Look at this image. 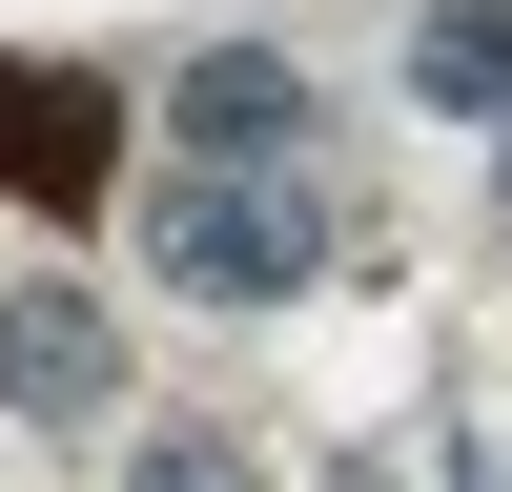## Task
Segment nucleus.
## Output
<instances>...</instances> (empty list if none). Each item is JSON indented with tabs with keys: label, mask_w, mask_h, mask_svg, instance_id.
<instances>
[{
	"label": "nucleus",
	"mask_w": 512,
	"mask_h": 492,
	"mask_svg": "<svg viewBox=\"0 0 512 492\" xmlns=\"http://www.w3.org/2000/svg\"><path fill=\"white\" fill-rule=\"evenodd\" d=\"M144 267L185 287V308H287V287L328 267V205L287 185V164H164L144 185Z\"/></svg>",
	"instance_id": "obj_1"
},
{
	"label": "nucleus",
	"mask_w": 512,
	"mask_h": 492,
	"mask_svg": "<svg viewBox=\"0 0 512 492\" xmlns=\"http://www.w3.org/2000/svg\"><path fill=\"white\" fill-rule=\"evenodd\" d=\"M164 123H185L205 164H267V144H308V82H287L267 41H205V62L164 82Z\"/></svg>",
	"instance_id": "obj_4"
},
{
	"label": "nucleus",
	"mask_w": 512,
	"mask_h": 492,
	"mask_svg": "<svg viewBox=\"0 0 512 492\" xmlns=\"http://www.w3.org/2000/svg\"><path fill=\"white\" fill-rule=\"evenodd\" d=\"M103 390H123V328L82 308V287H21V308H0V410H41V431H82Z\"/></svg>",
	"instance_id": "obj_3"
},
{
	"label": "nucleus",
	"mask_w": 512,
	"mask_h": 492,
	"mask_svg": "<svg viewBox=\"0 0 512 492\" xmlns=\"http://www.w3.org/2000/svg\"><path fill=\"white\" fill-rule=\"evenodd\" d=\"M144 492H246V451H205V431H164V451H144Z\"/></svg>",
	"instance_id": "obj_6"
},
{
	"label": "nucleus",
	"mask_w": 512,
	"mask_h": 492,
	"mask_svg": "<svg viewBox=\"0 0 512 492\" xmlns=\"http://www.w3.org/2000/svg\"><path fill=\"white\" fill-rule=\"evenodd\" d=\"M0 185L21 205H103L123 185V103L82 62H0Z\"/></svg>",
	"instance_id": "obj_2"
},
{
	"label": "nucleus",
	"mask_w": 512,
	"mask_h": 492,
	"mask_svg": "<svg viewBox=\"0 0 512 492\" xmlns=\"http://www.w3.org/2000/svg\"><path fill=\"white\" fill-rule=\"evenodd\" d=\"M410 82L431 103H512V0H431L410 21Z\"/></svg>",
	"instance_id": "obj_5"
}]
</instances>
